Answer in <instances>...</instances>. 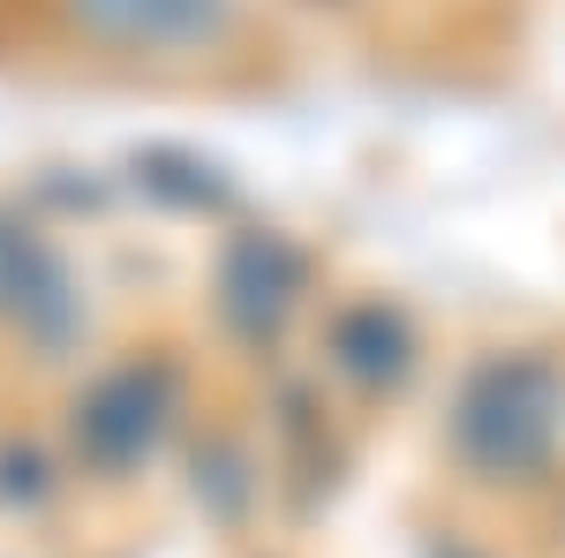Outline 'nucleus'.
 I'll return each mask as SVG.
<instances>
[{"instance_id":"obj_1","label":"nucleus","mask_w":565,"mask_h":558,"mask_svg":"<svg viewBox=\"0 0 565 558\" xmlns=\"http://www.w3.org/2000/svg\"><path fill=\"white\" fill-rule=\"evenodd\" d=\"M84 8L114 39H181L212 23V0H84Z\"/></svg>"}]
</instances>
